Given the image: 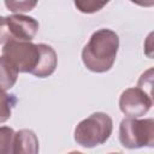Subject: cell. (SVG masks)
<instances>
[{"instance_id": "14", "label": "cell", "mask_w": 154, "mask_h": 154, "mask_svg": "<svg viewBox=\"0 0 154 154\" xmlns=\"http://www.w3.org/2000/svg\"><path fill=\"white\" fill-rule=\"evenodd\" d=\"M152 83H153V69H149L141 76L137 87H140L142 90H144L147 94L152 96Z\"/></svg>"}, {"instance_id": "10", "label": "cell", "mask_w": 154, "mask_h": 154, "mask_svg": "<svg viewBox=\"0 0 154 154\" xmlns=\"http://www.w3.org/2000/svg\"><path fill=\"white\" fill-rule=\"evenodd\" d=\"M17 103V97L13 94H7L0 90V123H4L11 118L12 108Z\"/></svg>"}, {"instance_id": "1", "label": "cell", "mask_w": 154, "mask_h": 154, "mask_svg": "<svg viewBox=\"0 0 154 154\" xmlns=\"http://www.w3.org/2000/svg\"><path fill=\"white\" fill-rule=\"evenodd\" d=\"M119 48V37L111 29H99L90 36L82 49L84 66L96 73H103L112 69Z\"/></svg>"}, {"instance_id": "3", "label": "cell", "mask_w": 154, "mask_h": 154, "mask_svg": "<svg viewBox=\"0 0 154 154\" xmlns=\"http://www.w3.org/2000/svg\"><path fill=\"white\" fill-rule=\"evenodd\" d=\"M119 141L128 149L154 146V119L124 118L119 125Z\"/></svg>"}, {"instance_id": "11", "label": "cell", "mask_w": 154, "mask_h": 154, "mask_svg": "<svg viewBox=\"0 0 154 154\" xmlns=\"http://www.w3.org/2000/svg\"><path fill=\"white\" fill-rule=\"evenodd\" d=\"M76 8L82 13H95L102 10L111 0H73Z\"/></svg>"}, {"instance_id": "16", "label": "cell", "mask_w": 154, "mask_h": 154, "mask_svg": "<svg viewBox=\"0 0 154 154\" xmlns=\"http://www.w3.org/2000/svg\"><path fill=\"white\" fill-rule=\"evenodd\" d=\"M130 1L142 7H152L154 5V0H130Z\"/></svg>"}, {"instance_id": "13", "label": "cell", "mask_w": 154, "mask_h": 154, "mask_svg": "<svg viewBox=\"0 0 154 154\" xmlns=\"http://www.w3.org/2000/svg\"><path fill=\"white\" fill-rule=\"evenodd\" d=\"M14 130L10 126H0V154H10L13 149Z\"/></svg>"}, {"instance_id": "4", "label": "cell", "mask_w": 154, "mask_h": 154, "mask_svg": "<svg viewBox=\"0 0 154 154\" xmlns=\"http://www.w3.org/2000/svg\"><path fill=\"white\" fill-rule=\"evenodd\" d=\"M2 55L8 58L19 72H29L34 75L41 60V43L35 45L31 41L11 38L5 43Z\"/></svg>"}, {"instance_id": "15", "label": "cell", "mask_w": 154, "mask_h": 154, "mask_svg": "<svg viewBox=\"0 0 154 154\" xmlns=\"http://www.w3.org/2000/svg\"><path fill=\"white\" fill-rule=\"evenodd\" d=\"M11 38H12V36H11V32L8 30V26H7L6 17L0 16V45L6 43Z\"/></svg>"}, {"instance_id": "6", "label": "cell", "mask_w": 154, "mask_h": 154, "mask_svg": "<svg viewBox=\"0 0 154 154\" xmlns=\"http://www.w3.org/2000/svg\"><path fill=\"white\" fill-rule=\"evenodd\" d=\"M7 26L12 38L19 41H31L38 31V22L34 17L14 13L6 17Z\"/></svg>"}, {"instance_id": "12", "label": "cell", "mask_w": 154, "mask_h": 154, "mask_svg": "<svg viewBox=\"0 0 154 154\" xmlns=\"http://www.w3.org/2000/svg\"><path fill=\"white\" fill-rule=\"evenodd\" d=\"M5 6L7 10H10L13 13H23L32 11L38 0H4Z\"/></svg>"}, {"instance_id": "7", "label": "cell", "mask_w": 154, "mask_h": 154, "mask_svg": "<svg viewBox=\"0 0 154 154\" xmlns=\"http://www.w3.org/2000/svg\"><path fill=\"white\" fill-rule=\"evenodd\" d=\"M13 154H36L38 153V138L32 130L22 129L14 132Z\"/></svg>"}, {"instance_id": "2", "label": "cell", "mask_w": 154, "mask_h": 154, "mask_svg": "<svg viewBox=\"0 0 154 154\" xmlns=\"http://www.w3.org/2000/svg\"><path fill=\"white\" fill-rule=\"evenodd\" d=\"M113 130L112 118L103 112H95L81 120L73 131V138L77 144L84 148H94L103 144Z\"/></svg>"}, {"instance_id": "9", "label": "cell", "mask_w": 154, "mask_h": 154, "mask_svg": "<svg viewBox=\"0 0 154 154\" xmlns=\"http://www.w3.org/2000/svg\"><path fill=\"white\" fill-rule=\"evenodd\" d=\"M18 69L5 55L0 57V90L11 89L18 78Z\"/></svg>"}, {"instance_id": "8", "label": "cell", "mask_w": 154, "mask_h": 154, "mask_svg": "<svg viewBox=\"0 0 154 154\" xmlns=\"http://www.w3.org/2000/svg\"><path fill=\"white\" fill-rule=\"evenodd\" d=\"M57 65H58V57L55 51L51 46L46 43H41V60L36 71L34 72V76L38 78L48 77L55 71Z\"/></svg>"}, {"instance_id": "5", "label": "cell", "mask_w": 154, "mask_h": 154, "mask_svg": "<svg viewBox=\"0 0 154 154\" xmlns=\"http://www.w3.org/2000/svg\"><path fill=\"white\" fill-rule=\"evenodd\" d=\"M152 106V96L142 90L140 87L125 89L119 97V108L128 117H142L150 109Z\"/></svg>"}]
</instances>
